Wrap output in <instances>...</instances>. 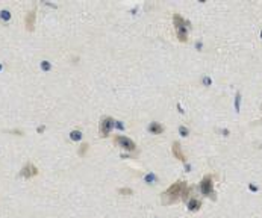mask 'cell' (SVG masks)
<instances>
[{
    "label": "cell",
    "mask_w": 262,
    "mask_h": 218,
    "mask_svg": "<svg viewBox=\"0 0 262 218\" xmlns=\"http://www.w3.org/2000/svg\"><path fill=\"white\" fill-rule=\"evenodd\" d=\"M0 70H2V65H0Z\"/></svg>",
    "instance_id": "d6986e66"
},
{
    "label": "cell",
    "mask_w": 262,
    "mask_h": 218,
    "mask_svg": "<svg viewBox=\"0 0 262 218\" xmlns=\"http://www.w3.org/2000/svg\"><path fill=\"white\" fill-rule=\"evenodd\" d=\"M173 153H174V156H176L179 161H185V155L180 151V144H179V142H174V144H173Z\"/></svg>",
    "instance_id": "ba28073f"
},
{
    "label": "cell",
    "mask_w": 262,
    "mask_h": 218,
    "mask_svg": "<svg viewBox=\"0 0 262 218\" xmlns=\"http://www.w3.org/2000/svg\"><path fill=\"white\" fill-rule=\"evenodd\" d=\"M120 192L121 194H132V191H130V189H120Z\"/></svg>",
    "instance_id": "2e32d148"
},
{
    "label": "cell",
    "mask_w": 262,
    "mask_h": 218,
    "mask_svg": "<svg viewBox=\"0 0 262 218\" xmlns=\"http://www.w3.org/2000/svg\"><path fill=\"white\" fill-rule=\"evenodd\" d=\"M200 189H201V192L203 194H212V179L209 177V176H206L203 180H201L200 183Z\"/></svg>",
    "instance_id": "5b68a950"
},
{
    "label": "cell",
    "mask_w": 262,
    "mask_h": 218,
    "mask_svg": "<svg viewBox=\"0 0 262 218\" xmlns=\"http://www.w3.org/2000/svg\"><path fill=\"white\" fill-rule=\"evenodd\" d=\"M188 207H189V211H197V209L200 207V201H199V200H195V199H192L188 203Z\"/></svg>",
    "instance_id": "30bf717a"
},
{
    "label": "cell",
    "mask_w": 262,
    "mask_h": 218,
    "mask_svg": "<svg viewBox=\"0 0 262 218\" xmlns=\"http://www.w3.org/2000/svg\"><path fill=\"white\" fill-rule=\"evenodd\" d=\"M188 195V189H186V183L185 182H176L174 185H171L164 194H162V203L164 205H170V203H176L177 200L185 199Z\"/></svg>",
    "instance_id": "6da1fadb"
},
{
    "label": "cell",
    "mask_w": 262,
    "mask_h": 218,
    "mask_svg": "<svg viewBox=\"0 0 262 218\" xmlns=\"http://www.w3.org/2000/svg\"><path fill=\"white\" fill-rule=\"evenodd\" d=\"M174 26H176L177 38L179 41H186V26H185V20L180 15H174Z\"/></svg>",
    "instance_id": "7a4b0ae2"
},
{
    "label": "cell",
    "mask_w": 262,
    "mask_h": 218,
    "mask_svg": "<svg viewBox=\"0 0 262 218\" xmlns=\"http://www.w3.org/2000/svg\"><path fill=\"white\" fill-rule=\"evenodd\" d=\"M203 83H206V85H209V83H211V79H207V77H205V79H203Z\"/></svg>",
    "instance_id": "e0dca14e"
},
{
    "label": "cell",
    "mask_w": 262,
    "mask_h": 218,
    "mask_svg": "<svg viewBox=\"0 0 262 218\" xmlns=\"http://www.w3.org/2000/svg\"><path fill=\"white\" fill-rule=\"evenodd\" d=\"M70 136H71V139H73V141H79V139L82 138V132H80V130H73Z\"/></svg>",
    "instance_id": "8fae6325"
},
{
    "label": "cell",
    "mask_w": 262,
    "mask_h": 218,
    "mask_svg": "<svg viewBox=\"0 0 262 218\" xmlns=\"http://www.w3.org/2000/svg\"><path fill=\"white\" fill-rule=\"evenodd\" d=\"M179 132L182 133L183 136H188V129H186V127H183V126H180V127H179Z\"/></svg>",
    "instance_id": "9a60e30c"
},
{
    "label": "cell",
    "mask_w": 262,
    "mask_h": 218,
    "mask_svg": "<svg viewBox=\"0 0 262 218\" xmlns=\"http://www.w3.org/2000/svg\"><path fill=\"white\" fill-rule=\"evenodd\" d=\"M24 23H26V29L27 30H33V26H35V9L26 15Z\"/></svg>",
    "instance_id": "52a82bcc"
},
{
    "label": "cell",
    "mask_w": 262,
    "mask_h": 218,
    "mask_svg": "<svg viewBox=\"0 0 262 218\" xmlns=\"http://www.w3.org/2000/svg\"><path fill=\"white\" fill-rule=\"evenodd\" d=\"M115 142L117 144H120L123 148H126V150H129V151L135 150V142L130 138H127V136H117Z\"/></svg>",
    "instance_id": "3957f363"
},
{
    "label": "cell",
    "mask_w": 262,
    "mask_h": 218,
    "mask_svg": "<svg viewBox=\"0 0 262 218\" xmlns=\"http://www.w3.org/2000/svg\"><path fill=\"white\" fill-rule=\"evenodd\" d=\"M41 67H43V70H44V71H49V70H50V64L47 62V61H43Z\"/></svg>",
    "instance_id": "5bb4252c"
},
{
    "label": "cell",
    "mask_w": 262,
    "mask_h": 218,
    "mask_svg": "<svg viewBox=\"0 0 262 218\" xmlns=\"http://www.w3.org/2000/svg\"><path fill=\"white\" fill-rule=\"evenodd\" d=\"M239 102H241V94L238 92L236 94V100H235V108H236V111H239Z\"/></svg>",
    "instance_id": "4fadbf2b"
},
{
    "label": "cell",
    "mask_w": 262,
    "mask_h": 218,
    "mask_svg": "<svg viewBox=\"0 0 262 218\" xmlns=\"http://www.w3.org/2000/svg\"><path fill=\"white\" fill-rule=\"evenodd\" d=\"M38 174V170L32 165V164H27L24 168H23V171H21V176L23 177H26V179H29V177H32V176H37Z\"/></svg>",
    "instance_id": "8992f818"
},
{
    "label": "cell",
    "mask_w": 262,
    "mask_h": 218,
    "mask_svg": "<svg viewBox=\"0 0 262 218\" xmlns=\"http://www.w3.org/2000/svg\"><path fill=\"white\" fill-rule=\"evenodd\" d=\"M112 127H114V120L111 117H105L102 121V136H108Z\"/></svg>",
    "instance_id": "277c9868"
},
{
    "label": "cell",
    "mask_w": 262,
    "mask_h": 218,
    "mask_svg": "<svg viewBox=\"0 0 262 218\" xmlns=\"http://www.w3.org/2000/svg\"><path fill=\"white\" fill-rule=\"evenodd\" d=\"M115 126L118 127V129H123V127H124V126L121 124V123H120V121H117V124H115Z\"/></svg>",
    "instance_id": "ac0fdd59"
},
{
    "label": "cell",
    "mask_w": 262,
    "mask_h": 218,
    "mask_svg": "<svg viewBox=\"0 0 262 218\" xmlns=\"http://www.w3.org/2000/svg\"><path fill=\"white\" fill-rule=\"evenodd\" d=\"M149 130H150V132H153V133H161L162 130H164V127L161 126L159 123H152V124H150V127H149Z\"/></svg>",
    "instance_id": "9c48e42d"
},
{
    "label": "cell",
    "mask_w": 262,
    "mask_h": 218,
    "mask_svg": "<svg viewBox=\"0 0 262 218\" xmlns=\"http://www.w3.org/2000/svg\"><path fill=\"white\" fill-rule=\"evenodd\" d=\"M0 18H3V20H9V18H11L9 11H2V12H0Z\"/></svg>",
    "instance_id": "7c38bea8"
}]
</instances>
